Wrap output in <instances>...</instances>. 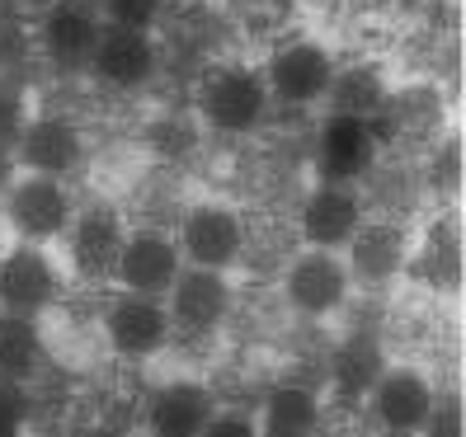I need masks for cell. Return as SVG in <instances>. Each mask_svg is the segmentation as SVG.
<instances>
[{
	"label": "cell",
	"instance_id": "13",
	"mask_svg": "<svg viewBox=\"0 0 466 437\" xmlns=\"http://www.w3.org/2000/svg\"><path fill=\"white\" fill-rule=\"evenodd\" d=\"M363 226V198L344 184H320L301 207V235L311 250H344Z\"/></svg>",
	"mask_w": 466,
	"mask_h": 437
},
{
	"label": "cell",
	"instance_id": "9",
	"mask_svg": "<svg viewBox=\"0 0 466 437\" xmlns=\"http://www.w3.org/2000/svg\"><path fill=\"white\" fill-rule=\"evenodd\" d=\"M377 165V132L368 118H344L330 114L320 127V179L353 188Z\"/></svg>",
	"mask_w": 466,
	"mask_h": 437
},
{
	"label": "cell",
	"instance_id": "2",
	"mask_svg": "<svg viewBox=\"0 0 466 437\" xmlns=\"http://www.w3.org/2000/svg\"><path fill=\"white\" fill-rule=\"evenodd\" d=\"M268 85H264V75L250 71V66H227V71H217L208 80V90H203V114L217 132H227V136H240V132H255L259 118L268 114Z\"/></svg>",
	"mask_w": 466,
	"mask_h": 437
},
{
	"label": "cell",
	"instance_id": "29",
	"mask_svg": "<svg viewBox=\"0 0 466 437\" xmlns=\"http://www.w3.org/2000/svg\"><path fill=\"white\" fill-rule=\"evenodd\" d=\"M10 184H15V155H0V198L10 194Z\"/></svg>",
	"mask_w": 466,
	"mask_h": 437
},
{
	"label": "cell",
	"instance_id": "28",
	"mask_svg": "<svg viewBox=\"0 0 466 437\" xmlns=\"http://www.w3.org/2000/svg\"><path fill=\"white\" fill-rule=\"evenodd\" d=\"M203 437H259V428L250 419H240V414H212Z\"/></svg>",
	"mask_w": 466,
	"mask_h": 437
},
{
	"label": "cell",
	"instance_id": "10",
	"mask_svg": "<svg viewBox=\"0 0 466 437\" xmlns=\"http://www.w3.org/2000/svg\"><path fill=\"white\" fill-rule=\"evenodd\" d=\"M104 334H108V343H114V353H123V358H151V353H160L166 339H170V315H166V306H160V296L123 292L104 315Z\"/></svg>",
	"mask_w": 466,
	"mask_h": 437
},
{
	"label": "cell",
	"instance_id": "11",
	"mask_svg": "<svg viewBox=\"0 0 466 437\" xmlns=\"http://www.w3.org/2000/svg\"><path fill=\"white\" fill-rule=\"evenodd\" d=\"M90 71L114 90H137L156 75V43L151 34H137V29H114L104 24L99 43L90 52Z\"/></svg>",
	"mask_w": 466,
	"mask_h": 437
},
{
	"label": "cell",
	"instance_id": "22",
	"mask_svg": "<svg viewBox=\"0 0 466 437\" xmlns=\"http://www.w3.org/2000/svg\"><path fill=\"white\" fill-rule=\"evenodd\" d=\"M381 372H387V367H381L377 343H372V339H353V343H344L339 363H335V386H339L344 395H368V391L377 386Z\"/></svg>",
	"mask_w": 466,
	"mask_h": 437
},
{
	"label": "cell",
	"instance_id": "23",
	"mask_svg": "<svg viewBox=\"0 0 466 437\" xmlns=\"http://www.w3.org/2000/svg\"><path fill=\"white\" fill-rule=\"evenodd\" d=\"M160 5L166 0H99V19L114 24V29H137V34H151V24L160 19Z\"/></svg>",
	"mask_w": 466,
	"mask_h": 437
},
{
	"label": "cell",
	"instance_id": "30",
	"mask_svg": "<svg viewBox=\"0 0 466 437\" xmlns=\"http://www.w3.org/2000/svg\"><path fill=\"white\" fill-rule=\"evenodd\" d=\"M90 437H127V432H123V428H95Z\"/></svg>",
	"mask_w": 466,
	"mask_h": 437
},
{
	"label": "cell",
	"instance_id": "27",
	"mask_svg": "<svg viewBox=\"0 0 466 437\" xmlns=\"http://www.w3.org/2000/svg\"><path fill=\"white\" fill-rule=\"evenodd\" d=\"M429 174H433V184L443 188V194H457V136H448L443 151L429 155Z\"/></svg>",
	"mask_w": 466,
	"mask_h": 437
},
{
	"label": "cell",
	"instance_id": "19",
	"mask_svg": "<svg viewBox=\"0 0 466 437\" xmlns=\"http://www.w3.org/2000/svg\"><path fill=\"white\" fill-rule=\"evenodd\" d=\"M43 363V334L29 315H5L0 311V381L29 386V376Z\"/></svg>",
	"mask_w": 466,
	"mask_h": 437
},
{
	"label": "cell",
	"instance_id": "3",
	"mask_svg": "<svg viewBox=\"0 0 466 437\" xmlns=\"http://www.w3.org/2000/svg\"><path fill=\"white\" fill-rule=\"evenodd\" d=\"M179 254L194 263V268H212V273H227L240 250H245V226L231 207H217V203H203L184 216L179 226Z\"/></svg>",
	"mask_w": 466,
	"mask_h": 437
},
{
	"label": "cell",
	"instance_id": "6",
	"mask_svg": "<svg viewBox=\"0 0 466 437\" xmlns=\"http://www.w3.org/2000/svg\"><path fill=\"white\" fill-rule=\"evenodd\" d=\"M330 75H335L330 52L316 47V43H292L283 52H273V62L264 71V85H268V99L292 104V108H307V104L325 99Z\"/></svg>",
	"mask_w": 466,
	"mask_h": 437
},
{
	"label": "cell",
	"instance_id": "25",
	"mask_svg": "<svg viewBox=\"0 0 466 437\" xmlns=\"http://www.w3.org/2000/svg\"><path fill=\"white\" fill-rule=\"evenodd\" d=\"M24 123H29V114H24V99L0 94V155H15Z\"/></svg>",
	"mask_w": 466,
	"mask_h": 437
},
{
	"label": "cell",
	"instance_id": "18",
	"mask_svg": "<svg viewBox=\"0 0 466 437\" xmlns=\"http://www.w3.org/2000/svg\"><path fill=\"white\" fill-rule=\"evenodd\" d=\"M353 250H349V278L363 283H387L391 273L405 263V235L396 226H359L353 231Z\"/></svg>",
	"mask_w": 466,
	"mask_h": 437
},
{
	"label": "cell",
	"instance_id": "5",
	"mask_svg": "<svg viewBox=\"0 0 466 437\" xmlns=\"http://www.w3.org/2000/svg\"><path fill=\"white\" fill-rule=\"evenodd\" d=\"M349 287H353V278H349V268H344V259L335 250H307V254H297L292 268H288V278H283L288 302L301 315H330V311H339Z\"/></svg>",
	"mask_w": 466,
	"mask_h": 437
},
{
	"label": "cell",
	"instance_id": "14",
	"mask_svg": "<svg viewBox=\"0 0 466 437\" xmlns=\"http://www.w3.org/2000/svg\"><path fill=\"white\" fill-rule=\"evenodd\" d=\"M15 160L24 170H34L43 179H62L80 165V132L76 123L66 118H29L19 132V146H15Z\"/></svg>",
	"mask_w": 466,
	"mask_h": 437
},
{
	"label": "cell",
	"instance_id": "26",
	"mask_svg": "<svg viewBox=\"0 0 466 437\" xmlns=\"http://www.w3.org/2000/svg\"><path fill=\"white\" fill-rule=\"evenodd\" d=\"M457 400L452 395H433V409H429V419H424V437H461V428H457Z\"/></svg>",
	"mask_w": 466,
	"mask_h": 437
},
{
	"label": "cell",
	"instance_id": "17",
	"mask_svg": "<svg viewBox=\"0 0 466 437\" xmlns=\"http://www.w3.org/2000/svg\"><path fill=\"white\" fill-rule=\"evenodd\" d=\"M123 250V226L108 207L80 212V222H71V254L86 273H114Z\"/></svg>",
	"mask_w": 466,
	"mask_h": 437
},
{
	"label": "cell",
	"instance_id": "1",
	"mask_svg": "<svg viewBox=\"0 0 466 437\" xmlns=\"http://www.w3.org/2000/svg\"><path fill=\"white\" fill-rule=\"evenodd\" d=\"M5 216H10V226L29 240V244L57 240V235H66L71 222H76L71 194L62 188V179H43V174H29V179H15V184H10Z\"/></svg>",
	"mask_w": 466,
	"mask_h": 437
},
{
	"label": "cell",
	"instance_id": "12",
	"mask_svg": "<svg viewBox=\"0 0 466 437\" xmlns=\"http://www.w3.org/2000/svg\"><path fill=\"white\" fill-rule=\"evenodd\" d=\"M368 395H372V414H377L381 432H400V437H415L429 419V409H433L429 381L420 372H410V367L381 372Z\"/></svg>",
	"mask_w": 466,
	"mask_h": 437
},
{
	"label": "cell",
	"instance_id": "21",
	"mask_svg": "<svg viewBox=\"0 0 466 437\" xmlns=\"http://www.w3.org/2000/svg\"><path fill=\"white\" fill-rule=\"evenodd\" d=\"M325 99H330V114L372 118L377 108H381V99H387V85L377 80V71L353 66V71H335V75H330V90H325Z\"/></svg>",
	"mask_w": 466,
	"mask_h": 437
},
{
	"label": "cell",
	"instance_id": "20",
	"mask_svg": "<svg viewBox=\"0 0 466 437\" xmlns=\"http://www.w3.org/2000/svg\"><path fill=\"white\" fill-rule=\"evenodd\" d=\"M320 428V404L301 386H279L264 400V423L259 437H316Z\"/></svg>",
	"mask_w": 466,
	"mask_h": 437
},
{
	"label": "cell",
	"instance_id": "8",
	"mask_svg": "<svg viewBox=\"0 0 466 437\" xmlns=\"http://www.w3.org/2000/svg\"><path fill=\"white\" fill-rule=\"evenodd\" d=\"M57 302V268L38 244H19L0 259V311L5 315H38Z\"/></svg>",
	"mask_w": 466,
	"mask_h": 437
},
{
	"label": "cell",
	"instance_id": "24",
	"mask_svg": "<svg viewBox=\"0 0 466 437\" xmlns=\"http://www.w3.org/2000/svg\"><path fill=\"white\" fill-rule=\"evenodd\" d=\"M24 423H29V395H24V386L0 381V437H19Z\"/></svg>",
	"mask_w": 466,
	"mask_h": 437
},
{
	"label": "cell",
	"instance_id": "4",
	"mask_svg": "<svg viewBox=\"0 0 466 437\" xmlns=\"http://www.w3.org/2000/svg\"><path fill=\"white\" fill-rule=\"evenodd\" d=\"M231 311V283L212 268H179V278L170 283V330L184 334H212Z\"/></svg>",
	"mask_w": 466,
	"mask_h": 437
},
{
	"label": "cell",
	"instance_id": "15",
	"mask_svg": "<svg viewBox=\"0 0 466 437\" xmlns=\"http://www.w3.org/2000/svg\"><path fill=\"white\" fill-rule=\"evenodd\" d=\"M99 29H104V19L90 0H57L43 19V47L62 66H90Z\"/></svg>",
	"mask_w": 466,
	"mask_h": 437
},
{
	"label": "cell",
	"instance_id": "31",
	"mask_svg": "<svg viewBox=\"0 0 466 437\" xmlns=\"http://www.w3.org/2000/svg\"><path fill=\"white\" fill-rule=\"evenodd\" d=\"M381 437H400V432H381Z\"/></svg>",
	"mask_w": 466,
	"mask_h": 437
},
{
	"label": "cell",
	"instance_id": "16",
	"mask_svg": "<svg viewBox=\"0 0 466 437\" xmlns=\"http://www.w3.org/2000/svg\"><path fill=\"white\" fill-rule=\"evenodd\" d=\"M212 419V395L194 381H170L151 395V409H147V428L151 437H203Z\"/></svg>",
	"mask_w": 466,
	"mask_h": 437
},
{
	"label": "cell",
	"instance_id": "7",
	"mask_svg": "<svg viewBox=\"0 0 466 437\" xmlns=\"http://www.w3.org/2000/svg\"><path fill=\"white\" fill-rule=\"evenodd\" d=\"M179 244L170 235H160V231H132L123 235V250H118V283L137 296H166L170 283L179 278Z\"/></svg>",
	"mask_w": 466,
	"mask_h": 437
}]
</instances>
